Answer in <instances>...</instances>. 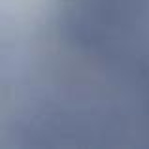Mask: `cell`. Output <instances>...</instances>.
<instances>
[{
	"label": "cell",
	"mask_w": 149,
	"mask_h": 149,
	"mask_svg": "<svg viewBox=\"0 0 149 149\" xmlns=\"http://www.w3.org/2000/svg\"><path fill=\"white\" fill-rule=\"evenodd\" d=\"M64 45L77 61L70 91L91 93L47 136H149V0H68Z\"/></svg>",
	"instance_id": "obj_1"
}]
</instances>
